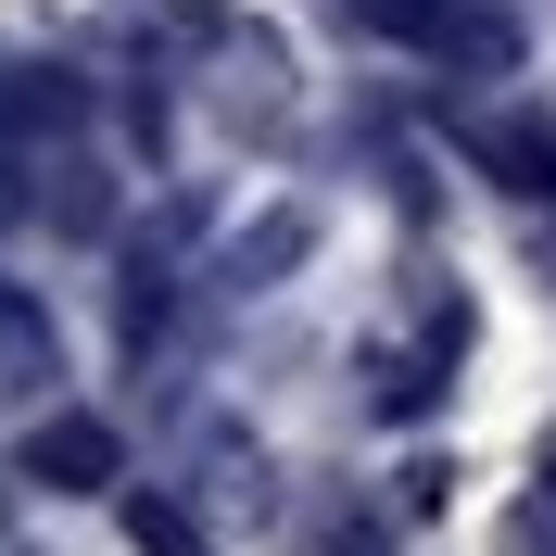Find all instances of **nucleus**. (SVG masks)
<instances>
[{"label":"nucleus","mask_w":556,"mask_h":556,"mask_svg":"<svg viewBox=\"0 0 556 556\" xmlns=\"http://www.w3.org/2000/svg\"><path fill=\"white\" fill-rule=\"evenodd\" d=\"M51 367H64V354H51V316H38V291H13V278H0V392H38Z\"/></svg>","instance_id":"nucleus-5"},{"label":"nucleus","mask_w":556,"mask_h":556,"mask_svg":"<svg viewBox=\"0 0 556 556\" xmlns=\"http://www.w3.org/2000/svg\"><path fill=\"white\" fill-rule=\"evenodd\" d=\"M544 493H556V443H544Z\"/></svg>","instance_id":"nucleus-8"},{"label":"nucleus","mask_w":556,"mask_h":556,"mask_svg":"<svg viewBox=\"0 0 556 556\" xmlns=\"http://www.w3.org/2000/svg\"><path fill=\"white\" fill-rule=\"evenodd\" d=\"M354 26H380L392 51H430V64H481V76L519 64V13H493V0H354Z\"/></svg>","instance_id":"nucleus-1"},{"label":"nucleus","mask_w":556,"mask_h":556,"mask_svg":"<svg viewBox=\"0 0 556 556\" xmlns=\"http://www.w3.org/2000/svg\"><path fill=\"white\" fill-rule=\"evenodd\" d=\"M468 152H481L506 190L556 203V114H468Z\"/></svg>","instance_id":"nucleus-4"},{"label":"nucleus","mask_w":556,"mask_h":556,"mask_svg":"<svg viewBox=\"0 0 556 556\" xmlns=\"http://www.w3.org/2000/svg\"><path fill=\"white\" fill-rule=\"evenodd\" d=\"M304 241H316L304 215H266V228H253V241H241V253H228V291H266V278H278V266H291V253H304Z\"/></svg>","instance_id":"nucleus-6"},{"label":"nucleus","mask_w":556,"mask_h":556,"mask_svg":"<svg viewBox=\"0 0 556 556\" xmlns=\"http://www.w3.org/2000/svg\"><path fill=\"white\" fill-rule=\"evenodd\" d=\"M127 544L139 556H215L203 531H190V506H165V493H127Z\"/></svg>","instance_id":"nucleus-7"},{"label":"nucleus","mask_w":556,"mask_h":556,"mask_svg":"<svg viewBox=\"0 0 556 556\" xmlns=\"http://www.w3.org/2000/svg\"><path fill=\"white\" fill-rule=\"evenodd\" d=\"M26 481H51V493H114V481H127V455H114L102 417H38V430H26Z\"/></svg>","instance_id":"nucleus-3"},{"label":"nucleus","mask_w":556,"mask_h":556,"mask_svg":"<svg viewBox=\"0 0 556 556\" xmlns=\"http://www.w3.org/2000/svg\"><path fill=\"white\" fill-rule=\"evenodd\" d=\"M89 139V89L64 64H13L0 76V165H38V152H64Z\"/></svg>","instance_id":"nucleus-2"}]
</instances>
